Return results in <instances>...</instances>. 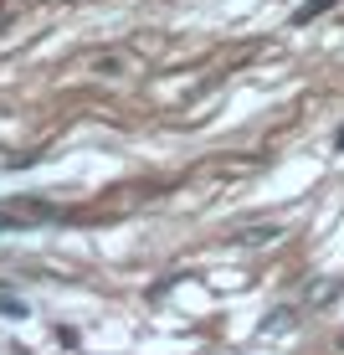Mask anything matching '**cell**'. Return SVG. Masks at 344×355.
<instances>
[{"label": "cell", "mask_w": 344, "mask_h": 355, "mask_svg": "<svg viewBox=\"0 0 344 355\" xmlns=\"http://www.w3.org/2000/svg\"><path fill=\"white\" fill-rule=\"evenodd\" d=\"M334 150H339V155H344V124H339V129H334Z\"/></svg>", "instance_id": "8"}, {"label": "cell", "mask_w": 344, "mask_h": 355, "mask_svg": "<svg viewBox=\"0 0 344 355\" xmlns=\"http://www.w3.org/2000/svg\"><path fill=\"white\" fill-rule=\"evenodd\" d=\"M57 206L52 201H36V196H10V201H0V232H31L42 222H52Z\"/></svg>", "instance_id": "1"}, {"label": "cell", "mask_w": 344, "mask_h": 355, "mask_svg": "<svg viewBox=\"0 0 344 355\" xmlns=\"http://www.w3.org/2000/svg\"><path fill=\"white\" fill-rule=\"evenodd\" d=\"M288 324H293V309H288V304L267 314V335H282V329H288Z\"/></svg>", "instance_id": "5"}, {"label": "cell", "mask_w": 344, "mask_h": 355, "mask_svg": "<svg viewBox=\"0 0 344 355\" xmlns=\"http://www.w3.org/2000/svg\"><path fill=\"white\" fill-rule=\"evenodd\" d=\"M88 72H93L98 83H124V78L139 72V57L124 52V46H108V52H93L88 57Z\"/></svg>", "instance_id": "2"}, {"label": "cell", "mask_w": 344, "mask_h": 355, "mask_svg": "<svg viewBox=\"0 0 344 355\" xmlns=\"http://www.w3.org/2000/svg\"><path fill=\"white\" fill-rule=\"evenodd\" d=\"M334 6H339V0H303V6L293 10V26H309V21H318L324 10H334Z\"/></svg>", "instance_id": "4"}, {"label": "cell", "mask_w": 344, "mask_h": 355, "mask_svg": "<svg viewBox=\"0 0 344 355\" xmlns=\"http://www.w3.org/2000/svg\"><path fill=\"white\" fill-rule=\"evenodd\" d=\"M6 21H10V10H0V26H6Z\"/></svg>", "instance_id": "9"}, {"label": "cell", "mask_w": 344, "mask_h": 355, "mask_svg": "<svg viewBox=\"0 0 344 355\" xmlns=\"http://www.w3.org/2000/svg\"><path fill=\"white\" fill-rule=\"evenodd\" d=\"M334 288H339V278H318V284L309 288V304H324V299H329Z\"/></svg>", "instance_id": "7"}, {"label": "cell", "mask_w": 344, "mask_h": 355, "mask_svg": "<svg viewBox=\"0 0 344 355\" xmlns=\"http://www.w3.org/2000/svg\"><path fill=\"white\" fill-rule=\"evenodd\" d=\"M278 237H282L278 222H247V227L231 232V242H242V248H273Z\"/></svg>", "instance_id": "3"}, {"label": "cell", "mask_w": 344, "mask_h": 355, "mask_svg": "<svg viewBox=\"0 0 344 355\" xmlns=\"http://www.w3.org/2000/svg\"><path fill=\"white\" fill-rule=\"evenodd\" d=\"M0 314H10V320H26V304H21L16 293H0Z\"/></svg>", "instance_id": "6"}]
</instances>
